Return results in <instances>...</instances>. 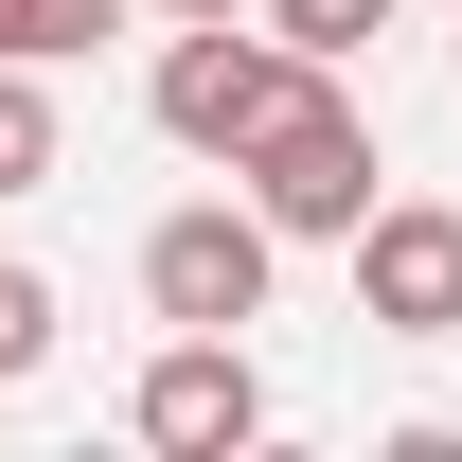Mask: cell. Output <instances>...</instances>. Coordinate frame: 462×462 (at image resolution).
I'll list each match as a JSON object with an SVG mask.
<instances>
[{
	"instance_id": "cell-5",
	"label": "cell",
	"mask_w": 462,
	"mask_h": 462,
	"mask_svg": "<svg viewBox=\"0 0 462 462\" xmlns=\"http://www.w3.org/2000/svg\"><path fill=\"white\" fill-rule=\"evenodd\" d=\"M125 427L178 462H231L249 427H267V374H249V338H161L143 356V392H125Z\"/></svg>"
},
{
	"instance_id": "cell-10",
	"label": "cell",
	"mask_w": 462,
	"mask_h": 462,
	"mask_svg": "<svg viewBox=\"0 0 462 462\" xmlns=\"http://www.w3.org/2000/svg\"><path fill=\"white\" fill-rule=\"evenodd\" d=\"M0 54H36V0H0ZM36 71H54V54H36Z\"/></svg>"
},
{
	"instance_id": "cell-8",
	"label": "cell",
	"mask_w": 462,
	"mask_h": 462,
	"mask_svg": "<svg viewBox=\"0 0 462 462\" xmlns=\"http://www.w3.org/2000/svg\"><path fill=\"white\" fill-rule=\"evenodd\" d=\"M36 356H54V285H36V267H18V249H0V392H18V374H36Z\"/></svg>"
},
{
	"instance_id": "cell-7",
	"label": "cell",
	"mask_w": 462,
	"mask_h": 462,
	"mask_svg": "<svg viewBox=\"0 0 462 462\" xmlns=\"http://www.w3.org/2000/svg\"><path fill=\"white\" fill-rule=\"evenodd\" d=\"M249 18H267L285 54H320V71H356L374 36H392V0H249Z\"/></svg>"
},
{
	"instance_id": "cell-3",
	"label": "cell",
	"mask_w": 462,
	"mask_h": 462,
	"mask_svg": "<svg viewBox=\"0 0 462 462\" xmlns=\"http://www.w3.org/2000/svg\"><path fill=\"white\" fill-rule=\"evenodd\" d=\"M320 54H285V36H231V18H178L161 36V71H143V107H161V143H196V161H231L249 125L285 107Z\"/></svg>"
},
{
	"instance_id": "cell-2",
	"label": "cell",
	"mask_w": 462,
	"mask_h": 462,
	"mask_svg": "<svg viewBox=\"0 0 462 462\" xmlns=\"http://www.w3.org/2000/svg\"><path fill=\"white\" fill-rule=\"evenodd\" d=\"M267 285H285V231L249 214V196H178V214L143 231V302H161L178 338H249Z\"/></svg>"
},
{
	"instance_id": "cell-1",
	"label": "cell",
	"mask_w": 462,
	"mask_h": 462,
	"mask_svg": "<svg viewBox=\"0 0 462 462\" xmlns=\"http://www.w3.org/2000/svg\"><path fill=\"white\" fill-rule=\"evenodd\" d=\"M231 178H249V214L302 249V231H356V214H374V178H392V161H374V107H356L338 71H302L285 107L231 143Z\"/></svg>"
},
{
	"instance_id": "cell-6",
	"label": "cell",
	"mask_w": 462,
	"mask_h": 462,
	"mask_svg": "<svg viewBox=\"0 0 462 462\" xmlns=\"http://www.w3.org/2000/svg\"><path fill=\"white\" fill-rule=\"evenodd\" d=\"M71 178V125H54V71L0 54V196H54Z\"/></svg>"
},
{
	"instance_id": "cell-4",
	"label": "cell",
	"mask_w": 462,
	"mask_h": 462,
	"mask_svg": "<svg viewBox=\"0 0 462 462\" xmlns=\"http://www.w3.org/2000/svg\"><path fill=\"white\" fill-rule=\"evenodd\" d=\"M338 249H356V320L374 338H462V214L445 196H374Z\"/></svg>"
},
{
	"instance_id": "cell-9",
	"label": "cell",
	"mask_w": 462,
	"mask_h": 462,
	"mask_svg": "<svg viewBox=\"0 0 462 462\" xmlns=\"http://www.w3.org/2000/svg\"><path fill=\"white\" fill-rule=\"evenodd\" d=\"M143 0H36V54H89V36H125Z\"/></svg>"
},
{
	"instance_id": "cell-11",
	"label": "cell",
	"mask_w": 462,
	"mask_h": 462,
	"mask_svg": "<svg viewBox=\"0 0 462 462\" xmlns=\"http://www.w3.org/2000/svg\"><path fill=\"white\" fill-rule=\"evenodd\" d=\"M161 18H249V0H161Z\"/></svg>"
}]
</instances>
